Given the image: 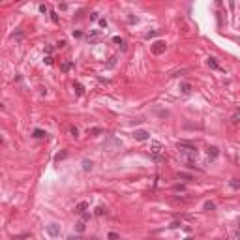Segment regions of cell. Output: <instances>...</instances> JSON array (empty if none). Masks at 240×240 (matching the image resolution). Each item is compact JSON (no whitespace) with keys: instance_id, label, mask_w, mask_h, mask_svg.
Segmentation results:
<instances>
[{"instance_id":"6da1fadb","label":"cell","mask_w":240,"mask_h":240,"mask_svg":"<svg viewBox=\"0 0 240 240\" xmlns=\"http://www.w3.org/2000/svg\"><path fill=\"white\" fill-rule=\"evenodd\" d=\"M150 154L154 156V160H158V161L165 160V158H163V145L160 141H152L150 143Z\"/></svg>"},{"instance_id":"7a4b0ae2","label":"cell","mask_w":240,"mask_h":240,"mask_svg":"<svg viewBox=\"0 0 240 240\" xmlns=\"http://www.w3.org/2000/svg\"><path fill=\"white\" fill-rule=\"evenodd\" d=\"M178 150L184 152V154H195V152H197L195 146H193L191 143H186V141H180V143H178Z\"/></svg>"},{"instance_id":"3957f363","label":"cell","mask_w":240,"mask_h":240,"mask_svg":"<svg viewBox=\"0 0 240 240\" xmlns=\"http://www.w3.org/2000/svg\"><path fill=\"white\" fill-rule=\"evenodd\" d=\"M165 49H167V43H165V42H161V39L152 45V53H154V54H161V53H165Z\"/></svg>"},{"instance_id":"277c9868","label":"cell","mask_w":240,"mask_h":240,"mask_svg":"<svg viewBox=\"0 0 240 240\" xmlns=\"http://www.w3.org/2000/svg\"><path fill=\"white\" fill-rule=\"evenodd\" d=\"M47 234L53 236V238H57L60 234V225L58 223H51V225H47Z\"/></svg>"},{"instance_id":"5b68a950","label":"cell","mask_w":240,"mask_h":240,"mask_svg":"<svg viewBox=\"0 0 240 240\" xmlns=\"http://www.w3.org/2000/svg\"><path fill=\"white\" fill-rule=\"evenodd\" d=\"M133 137H135V141H146L150 137V133L146 130H137L135 133H133Z\"/></svg>"},{"instance_id":"8992f818","label":"cell","mask_w":240,"mask_h":240,"mask_svg":"<svg viewBox=\"0 0 240 240\" xmlns=\"http://www.w3.org/2000/svg\"><path fill=\"white\" fill-rule=\"evenodd\" d=\"M206 64H208V68H210V69H216V71H221V66H219V64H218V60H216V58H214V57H210V58H208V60H206Z\"/></svg>"},{"instance_id":"52a82bcc","label":"cell","mask_w":240,"mask_h":240,"mask_svg":"<svg viewBox=\"0 0 240 240\" xmlns=\"http://www.w3.org/2000/svg\"><path fill=\"white\" fill-rule=\"evenodd\" d=\"M180 90L184 92V94H190L191 92V85L190 83H180Z\"/></svg>"},{"instance_id":"ba28073f","label":"cell","mask_w":240,"mask_h":240,"mask_svg":"<svg viewBox=\"0 0 240 240\" xmlns=\"http://www.w3.org/2000/svg\"><path fill=\"white\" fill-rule=\"evenodd\" d=\"M218 154H219L218 146H210V148H208V158H218Z\"/></svg>"},{"instance_id":"9c48e42d","label":"cell","mask_w":240,"mask_h":240,"mask_svg":"<svg viewBox=\"0 0 240 240\" xmlns=\"http://www.w3.org/2000/svg\"><path fill=\"white\" fill-rule=\"evenodd\" d=\"M86 206H88V205H86V203H85V201H81V203H79V205H77V206H75V212H85V210H86Z\"/></svg>"},{"instance_id":"30bf717a","label":"cell","mask_w":240,"mask_h":240,"mask_svg":"<svg viewBox=\"0 0 240 240\" xmlns=\"http://www.w3.org/2000/svg\"><path fill=\"white\" fill-rule=\"evenodd\" d=\"M83 171H86V173L92 171V161H90V160H85V161H83Z\"/></svg>"},{"instance_id":"8fae6325","label":"cell","mask_w":240,"mask_h":240,"mask_svg":"<svg viewBox=\"0 0 240 240\" xmlns=\"http://www.w3.org/2000/svg\"><path fill=\"white\" fill-rule=\"evenodd\" d=\"M205 208H206V210H214V208H216V205H214L212 201H206V203H205Z\"/></svg>"},{"instance_id":"7c38bea8","label":"cell","mask_w":240,"mask_h":240,"mask_svg":"<svg viewBox=\"0 0 240 240\" xmlns=\"http://www.w3.org/2000/svg\"><path fill=\"white\" fill-rule=\"evenodd\" d=\"M73 86H75V90H77V94H79V96H81V94H83V85H79V83H75Z\"/></svg>"},{"instance_id":"4fadbf2b","label":"cell","mask_w":240,"mask_h":240,"mask_svg":"<svg viewBox=\"0 0 240 240\" xmlns=\"http://www.w3.org/2000/svg\"><path fill=\"white\" fill-rule=\"evenodd\" d=\"M75 225H77V231H79V233H83V231H85V223H83V221H77Z\"/></svg>"},{"instance_id":"5bb4252c","label":"cell","mask_w":240,"mask_h":240,"mask_svg":"<svg viewBox=\"0 0 240 240\" xmlns=\"http://www.w3.org/2000/svg\"><path fill=\"white\" fill-rule=\"evenodd\" d=\"M69 68H71V62H64V64H62V68H60V69H62V71H68Z\"/></svg>"},{"instance_id":"9a60e30c","label":"cell","mask_w":240,"mask_h":240,"mask_svg":"<svg viewBox=\"0 0 240 240\" xmlns=\"http://www.w3.org/2000/svg\"><path fill=\"white\" fill-rule=\"evenodd\" d=\"M34 137H45V131H42V130H36V131H34Z\"/></svg>"},{"instance_id":"2e32d148","label":"cell","mask_w":240,"mask_h":240,"mask_svg":"<svg viewBox=\"0 0 240 240\" xmlns=\"http://www.w3.org/2000/svg\"><path fill=\"white\" fill-rule=\"evenodd\" d=\"M109 240H118V234L116 233H109Z\"/></svg>"},{"instance_id":"e0dca14e","label":"cell","mask_w":240,"mask_h":240,"mask_svg":"<svg viewBox=\"0 0 240 240\" xmlns=\"http://www.w3.org/2000/svg\"><path fill=\"white\" fill-rule=\"evenodd\" d=\"M71 135H73V137H77V135H79V131H77V128H71Z\"/></svg>"},{"instance_id":"ac0fdd59","label":"cell","mask_w":240,"mask_h":240,"mask_svg":"<svg viewBox=\"0 0 240 240\" xmlns=\"http://www.w3.org/2000/svg\"><path fill=\"white\" fill-rule=\"evenodd\" d=\"M154 36H156V30H152V32H148V34H146V38L150 39V38H154Z\"/></svg>"},{"instance_id":"d6986e66","label":"cell","mask_w":240,"mask_h":240,"mask_svg":"<svg viewBox=\"0 0 240 240\" xmlns=\"http://www.w3.org/2000/svg\"><path fill=\"white\" fill-rule=\"evenodd\" d=\"M96 214H98V216H101V214H103V208H101V206L96 208Z\"/></svg>"},{"instance_id":"ffe728a7","label":"cell","mask_w":240,"mask_h":240,"mask_svg":"<svg viewBox=\"0 0 240 240\" xmlns=\"http://www.w3.org/2000/svg\"><path fill=\"white\" fill-rule=\"evenodd\" d=\"M39 11H42V13H47V6H39Z\"/></svg>"},{"instance_id":"44dd1931","label":"cell","mask_w":240,"mask_h":240,"mask_svg":"<svg viewBox=\"0 0 240 240\" xmlns=\"http://www.w3.org/2000/svg\"><path fill=\"white\" fill-rule=\"evenodd\" d=\"M113 42H115V43H122V38H118V36H116V38H113Z\"/></svg>"},{"instance_id":"7402d4cb","label":"cell","mask_w":240,"mask_h":240,"mask_svg":"<svg viewBox=\"0 0 240 240\" xmlns=\"http://www.w3.org/2000/svg\"><path fill=\"white\" fill-rule=\"evenodd\" d=\"M175 191H184V186H175Z\"/></svg>"},{"instance_id":"603a6c76","label":"cell","mask_w":240,"mask_h":240,"mask_svg":"<svg viewBox=\"0 0 240 240\" xmlns=\"http://www.w3.org/2000/svg\"><path fill=\"white\" fill-rule=\"evenodd\" d=\"M69 240H83L81 236H69Z\"/></svg>"}]
</instances>
